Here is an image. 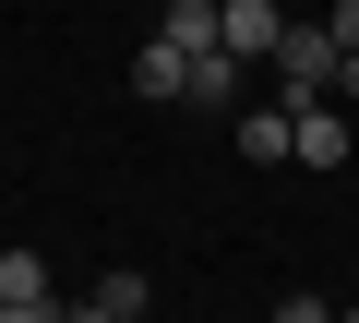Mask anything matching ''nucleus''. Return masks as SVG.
I'll list each match as a JSON object with an SVG mask.
<instances>
[{
	"label": "nucleus",
	"instance_id": "nucleus-1",
	"mask_svg": "<svg viewBox=\"0 0 359 323\" xmlns=\"http://www.w3.org/2000/svg\"><path fill=\"white\" fill-rule=\"evenodd\" d=\"M264 72H276V96H287V108H311V96H335V25H287Z\"/></svg>",
	"mask_w": 359,
	"mask_h": 323
},
{
	"label": "nucleus",
	"instance_id": "nucleus-2",
	"mask_svg": "<svg viewBox=\"0 0 359 323\" xmlns=\"http://www.w3.org/2000/svg\"><path fill=\"white\" fill-rule=\"evenodd\" d=\"M228 144L252 156V168H287V156H299V108L276 96V108H228Z\"/></svg>",
	"mask_w": 359,
	"mask_h": 323
},
{
	"label": "nucleus",
	"instance_id": "nucleus-3",
	"mask_svg": "<svg viewBox=\"0 0 359 323\" xmlns=\"http://www.w3.org/2000/svg\"><path fill=\"white\" fill-rule=\"evenodd\" d=\"M347 156H359V108L311 96V108H299V168H347Z\"/></svg>",
	"mask_w": 359,
	"mask_h": 323
},
{
	"label": "nucleus",
	"instance_id": "nucleus-4",
	"mask_svg": "<svg viewBox=\"0 0 359 323\" xmlns=\"http://www.w3.org/2000/svg\"><path fill=\"white\" fill-rule=\"evenodd\" d=\"M276 36H287V13H276V0H216V48H240V60H276Z\"/></svg>",
	"mask_w": 359,
	"mask_h": 323
},
{
	"label": "nucleus",
	"instance_id": "nucleus-5",
	"mask_svg": "<svg viewBox=\"0 0 359 323\" xmlns=\"http://www.w3.org/2000/svg\"><path fill=\"white\" fill-rule=\"evenodd\" d=\"M240 48H192V72H180V108H240Z\"/></svg>",
	"mask_w": 359,
	"mask_h": 323
},
{
	"label": "nucleus",
	"instance_id": "nucleus-6",
	"mask_svg": "<svg viewBox=\"0 0 359 323\" xmlns=\"http://www.w3.org/2000/svg\"><path fill=\"white\" fill-rule=\"evenodd\" d=\"M180 72H192V48H168V36H144V48H132V96L180 108Z\"/></svg>",
	"mask_w": 359,
	"mask_h": 323
},
{
	"label": "nucleus",
	"instance_id": "nucleus-7",
	"mask_svg": "<svg viewBox=\"0 0 359 323\" xmlns=\"http://www.w3.org/2000/svg\"><path fill=\"white\" fill-rule=\"evenodd\" d=\"M156 36H168V48H216V0H168Z\"/></svg>",
	"mask_w": 359,
	"mask_h": 323
},
{
	"label": "nucleus",
	"instance_id": "nucleus-8",
	"mask_svg": "<svg viewBox=\"0 0 359 323\" xmlns=\"http://www.w3.org/2000/svg\"><path fill=\"white\" fill-rule=\"evenodd\" d=\"M0 299H48V252H0Z\"/></svg>",
	"mask_w": 359,
	"mask_h": 323
},
{
	"label": "nucleus",
	"instance_id": "nucleus-9",
	"mask_svg": "<svg viewBox=\"0 0 359 323\" xmlns=\"http://www.w3.org/2000/svg\"><path fill=\"white\" fill-rule=\"evenodd\" d=\"M96 299H108V311H120V323H144V299H156V287H144V275H132V263H108V275H96Z\"/></svg>",
	"mask_w": 359,
	"mask_h": 323
},
{
	"label": "nucleus",
	"instance_id": "nucleus-10",
	"mask_svg": "<svg viewBox=\"0 0 359 323\" xmlns=\"http://www.w3.org/2000/svg\"><path fill=\"white\" fill-rule=\"evenodd\" d=\"M0 323H60V299H0Z\"/></svg>",
	"mask_w": 359,
	"mask_h": 323
},
{
	"label": "nucleus",
	"instance_id": "nucleus-11",
	"mask_svg": "<svg viewBox=\"0 0 359 323\" xmlns=\"http://www.w3.org/2000/svg\"><path fill=\"white\" fill-rule=\"evenodd\" d=\"M335 108H359V48H335Z\"/></svg>",
	"mask_w": 359,
	"mask_h": 323
},
{
	"label": "nucleus",
	"instance_id": "nucleus-12",
	"mask_svg": "<svg viewBox=\"0 0 359 323\" xmlns=\"http://www.w3.org/2000/svg\"><path fill=\"white\" fill-rule=\"evenodd\" d=\"M323 25H335V48H359V0H335V13H323Z\"/></svg>",
	"mask_w": 359,
	"mask_h": 323
},
{
	"label": "nucleus",
	"instance_id": "nucleus-13",
	"mask_svg": "<svg viewBox=\"0 0 359 323\" xmlns=\"http://www.w3.org/2000/svg\"><path fill=\"white\" fill-rule=\"evenodd\" d=\"M276 323H335V311L323 299H276Z\"/></svg>",
	"mask_w": 359,
	"mask_h": 323
},
{
	"label": "nucleus",
	"instance_id": "nucleus-14",
	"mask_svg": "<svg viewBox=\"0 0 359 323\" xmlns=\"http://www.w3.org/2000/svg\"><path fill=\"white\" fill-rule=\"evenodd\" d=\"M60 323H120V311H108V299H84V311H60Z\"/></svg>",
	"mask_w": 359,
	"mask_h": 323
},
{
	"label": "nucleus",
	"instance_id": "nucleus-15",
	"mask_svg": "<svg viewBox=\"0 0 359 323\" xmlns=\"http://www.w3.org/2000/svg\"><path fill=\"white\" fill-rule=\"evenodd\" d=\"M335 323H359V311H335Z\"/></svg>",
	"mask_w": 359,
	"mask_h": 323
}]
</instances>
